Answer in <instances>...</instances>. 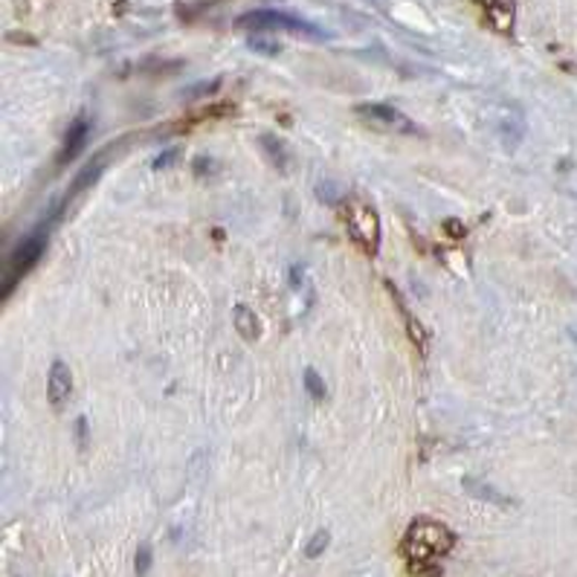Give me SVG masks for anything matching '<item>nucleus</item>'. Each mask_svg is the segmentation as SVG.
Segmentation results:
<instances>
[{"mask_svg":"<svg viewBox=\"0 0 577 577\" xmlns=\"http://www.w3.org/2000/svg\"><path fill=\"white\" fill-rule=\"evenodd\" d=\"M215 87H218V82H209V85H197V87H192V91H187V96H195V94H213Z\"/></svg>","mask_w":577,"mask_h":577,"instance_id":"f3484780","label":"nucleus"},{"mask_svg":"<svg viewBox=\"0 0 577 577\" xmlns=\"http://www.w3.org/2000/svg\"><path fill=\"white\" fill-rule=\"evenodd\" d=\"M241 29H267V33H293V35H305V38H314V41H325L328 33L320 29V26L308 24L302 17H293L288 12H273V9H255V12H247L236 21Z\"/></svg>","mask_w":577,"mask_h":577,"instance_id":"f03ea898","label":"nucleus"},{"mask_svg":"<svg viewBox=\"0 0 577 577\" xmlns=\"http://www.w3.org/2000/svg\"><path fill=\"white\" fill-rule=\"evenodd\" d=\"M453 545H456V534L435 519H416L404 537V554L412 561V572L421 569L424 563H435L444 554H450Z\"/></svg>","mask_w":577,"mask_h":577,"instance_id":"f257e3e1","label":"nucleus"},{"mask_svg":"<svg viewBox=\"0 0 577 577\" xmlns=\"http://www.w3.org/2000/svg\"><path fill=\"white\" fill-rule=\"evenodd\" d=\"M105 157H108V152H103L99 154V157H96L94 163H91V166H87L85 171H82V175H79L76 180H73V195H79V192H85L87 187H91V183H96V178H99V175H103V163H105Z\"/></svg>","mask_w":577,"mask_h":577,"instance_id":"9d476101","label":"nucleus"},{"mask_svg":"<svg viewBox=\"0 0 577 577\" xmlns=\"http://www.w3.org/2000/svg\"><path fill=\"white\" fill-rule=\"evenodd\" d=\"M232 323H236L238 334H241L247 342L259 340V334H262V320L255 316L253 308L244 305V302L232 308Z\"/></svg>","mask_w":577,"mask_h":577,"instance_id":"6e6552de","label":"nucleus"},{"mask_svg":"<svg viewBox=\"0 0 577 577\" xmlns=\"http://www.w3.org/2000/svg\"><path fill=\"white\" fill-rule=\"evenodd\" d=\"M87 140H91V119L87 117H76L73 119V125L68 128V134H64V148L59 154V163H73L79 154L85 152Z\"/></svg>","mask_w":577,"mask_h":577,"instance_id":"0eeeda50","label":"nucleus"},{"mask_svg":"<svg viewBox=\"0 0 577 577\" xmlns=\"http://www.w3.org/2000/svg\"><path fill=\"white\" fill-rule=\"evenodd\" d=\"M386 288H389V293L395 299H398V305H400V314H404V320H407V332H409V337H412V342H418V348H426V334H424V328H421V323H418V320H412V314H409V308H407V302H404V297H400L398 293V288H395V285H386Z\"/></svg>","mask_w":577,"mask_h":577,"instance_id":"1a4fd4ad","label":"nucleus"},{"mask_svg":"<svg viewBox=\"0 0 577 577\" xmlns=\"http://www.w3.org/2000/svg\"><path fill=\"white\" fill-rule=\"evenodd\" d=\"M572 334H575V340H577V325H575V332H572Z\"/></svg>","mask_w":577,"mask_h":577,"instance_id":"6ab92c4d","label":"nucleus"},{"mask_svg":"<svg viewBox=\"0 0 577 577\" xmlns=\"http://www.w3.org/2000/svg\"><path fill=\"white\" fill-rule=\"evenodd\" d=\"M47 232H50V227H38V230L29 232V236L15 247V253L9 255L7 273H3V299L12 297V290H15L17 281L24 279L26 273L41 262L44 247H47Z\"/></svg>","mask_w":577,"mask_h":577,"instance_id":"7ed1b4c3","label":"nucleus"},{"mask_svg":"<svg viewBox=\"0 0 577 577\" xmlns=\"http://www.w3.org/2000/svg\"><path fill=\"white\" fill-rule=\"evenodd\" d=\"M302 383H305V392L314 400H323L325 395H328V386H325L323 374L316 372V369H305V377H302Z\"/></svg>","mask_w":577,"mask_h":577,"instance_id":"f8f14e48","label":"nucleus"},{"mask_svg":"<svg viewBox=\"0 0 577 577\" xmlns=\"http://www.w3.org/2000/svg\"><path fill=\"white\" fill-rule=\"evenodd\" d=\"M134 569L136 575H148V569H152V549H148V545H143V549L136 552Z\"/></svg>","mask_w":577,"mask_h":577,"instance_id":"2eb2a0df","label":"nucleus"},{"mask_svg":"<svg viewBox=\"0 0 577 577\" xmlns=\"http://www.w3.org/2000/svg\"><path fill=\"white\" fill-rule=\"evenodd\" d=\"M354 113L363 119L365 125L377 128V131H392V134H418V125L407 113H400L398 108H392V105H357Z\"/></svg>","mask_w":577,"mask_h":577,"instance_id":"39448f33","label":"nucleus"},{"mask_svg":"<svg viewBox=\"0 0 577 577\" xmlns=\"http://www.w3.org/2000/svg\"><path fill=\"white\" fill-rule=\"evenodd\" d=\"M328 540H332V534H328V531H316V534L311 537V543H308V549H305L308 557H320V554H323L325 549H328Z\"/></svg>","mask_w":577,"mask_h":577,"instance_id":"ddd939ff","label":"nucleus"},{"mask_svg":"<svg viewBox=\"0 0 577 577\" xmlns=\"http://www.w3.org/2000/svg\"><path fill=\"white\" fill-rule=\"evenodd\" d=\"M178 160H180V148L175 145V148H166V152H160L154 157V169H169V166H175Z\"/></svg>","mask_w":577,"mask_h":577,"instance_id":"4468645a","label":"nucleus"},{"mask_svg":"<svg viewBox=\"0 0 577 577\" xmlns=\"http://www.w3.org/2000/svg\"><path fill=\"white\" fill-rule=\"evenodd\" d=\"M262 148L267 152V157H271V163L276 166V169H285V166H288V152H285L281 140H276V136H271V134H264Z\"/></svg>","mask_w":577,"mask_h":577,"instance_id":"9b49d317","label":"nucleus"},{"mask_svg":"<svg viewBox=\"0 0 577 577\" xmlns=\"http://www.w3.org/2000/svg\"><path fill=\"white\" fill-rule=\"evenodd\" d=\"M346 227L351 232L354 241L365 255H377L381 250V218L374 213L372 206L363 201H348L346 204Z\"/></svg>","mask_w":577,"mask_h":577,"instance_id":"20e7f679","label":"nucleus"},{"mask_svg":"<svg viewBox=\"0 0 577 577\" xmlns=\"http://www.w3.org/2000/svg\"><path fill=\"white\" fill-rule=\"evenodd\" d=\"M70 392H73V374H70V365L64 360H56L50 365V374H47V398H50L52 409H61L68 404Z\"/></svg>","mask_w":577,"mask_h":577,"instance_id":"423d86ee","label":"nucleus"},{"mask_svg":"<svg viewBox=\"0 0 577 577\" xmlns=\"http://www.w3.org/2000/svg\"><path fill=\"white\" fill-rule=\"evenodd\" d=\"M444 227H447V232H453V238H461V236H465V227H461L459 221H447V224H444Z\"/></svg>","mask_w":577,"mask_h":577,"instance_id":"a211bd4d","label":"nucleus"},{"mask_svg":"<svg viewBox=\"0 0 577 577\" xmlns=\"http://www.w3.org/2000/svg\"><path fill=\"white\" fill-rule=\"evenodd\" d=\"M250 50H259V52H264V56H276V52L281 50L279 44H273V41H267V38H250Z\"/></svg>","mask_w":577,"mask_h":577,"instance_id":"dca6fc26","label":"nucleus"}]
</instances>
